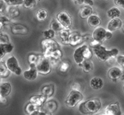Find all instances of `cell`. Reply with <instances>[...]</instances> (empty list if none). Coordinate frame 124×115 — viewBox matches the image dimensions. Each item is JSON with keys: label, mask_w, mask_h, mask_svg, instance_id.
Here are the masks:
<instances>
[{"label": "cell", "mask_w": 124, "mask_h": 115, "mask_svg": "<svg viewBox=\"0 0 124 115\" xmlns=\"http://www.w3.org/2000/svg\"><path fill=\"white\" fill-rule=\"evenodd\" d=\"M13 50V46L10 42L8 44H0V61L3 60L5 55L12 52Z\"/></svg>", "instance_id": "ac0fdd59"}, {"label": "cell", "mask_w": 124, "mask_h": 115, "mask_svg": "<svg viewBox=\"0 0 124 115\" xmlns=\"http://www.w3.org/2000/svg\"><path fill=\"white\" fill-rule=\"evenodd\" d=\"M11 20L8 16H0V32L3 30V28L7 25H9Z\"/></svg>", "instance_id": "836d02e7"}, {"label": "cell", "mask_w": 124, "mask_h": 115, "mask_svg": "<svg viewBox=\"0 0 124 115\" xmlns=\"http://www.w3.org/2000/svg\"><path fill=\"white\" fill-rule=\"evenodd\" d=\"M7 102V99L5 97H3V95L0 94V103L3 104V103H5Z\"/></svg>", "instance_id": "f6af8a7d"}, {"label": "cell", "mask_w": 124, "mask_h": 115, "mask_svg": "<svg viewBox=\"0 0 124 115\" xmlns=\"http://www.w3.org/2000/svg\"><path fill=\"white\" fill-rule=\"evenodd\" d=\"M42 34H43V36L45 37V39H53V37H55V32H53L50 28L43 31V32H42Z\"/></svg>", "instance_id": "74e56055"}, {"label": "cell", "mask_w": 124, "mask_h": 115, "mask_svg": "<svg viewBox=\"0 0 124 115\" xmlns=\"http://www.w3.org/2000/svg\"><path fill=\"white\" fill-rule=\"evenodd\" d=\"M57 21L61 24V26L62 27L63 29L69 30V28L72 26V18L70 17V15L67 12L62 11V12L58 13L56 18Z\"/></svg>", "instance_id": "9c48e42d"}, {"label": "cell", "mask_w": 124, "mask_h": 115, "mask_svg": "<svg viewBox=\"0 0 124 115\" xmlns=\"http://www.w3.org/2000/svg\"><path fill=\"white\" fill-rule=\"evenodd\" d=\"M81 67L83 68V70L85 73H90L93 70V63L91 60H87L83 61V63L81 65Z\"/></svg>", "instance_id": "f546056e"}, {"label": "cell", "mask_w": 124, "mask_h": 115, "mask_svg": "<svg viewBox=\"0 0 124 115\" xmlns=\"http://www.w3.org/2000/svg\"><path fill=\"white\" fill-rule=\"evenodd\" d=\"M89 84H90V87L93 89L98 90L102 89V86H103V80L100 77H93V78L91 79Z\"/></svg>", "instance_id": "e0dca14e"}, {"label": "cell", "mask_w": 124, "mask_h": 115, "mask_svg": "<svg viewBox=\"0 0 124 115\" xmlns=\"http://www.w3.org/2000/svg\"><path fill=\"white\" fill-rule=\"evenodd\" d=\"M9 43V37L7 34L0 33V44H8Z\"/></svg>", "instance_id": "ab89813d"}, {"label": "cell", "mask_w": 124, "mask_h": 115, "mask_svg": "<svg viewBox=\"0 0 124 115\" xmlns=\"http://www.w3.org/2000/svg\"><path fill=\"white\" fill-rule=\"evenodd\" d=\"M50 29H52L55 32H59L63 28L61 26V24L57 21V19H53L51 21V23H50Z\"/></svg>", "instance_id": "4dcf8cb0"}, {"label": "cell", "mask_w": 124, "mask_h": 115, "mask_svg": "<svg viewBox=\"0 0 124 115\" xmlns=\"http://www.w3.org/2000/svg\"><path fill=\"white\" fill-rule=\"evenodd\" d=\"M11 32L14 35H27L28 33V28L23 24H13L11 27Z\"/></svg>", "instance_id": "5bb4252c"}, {"label": "cell", "mask_w": 124, "mask_h": 115, "mask_svg": "<svg viewBox=\"0 0 124 115\" xmlns=\"http://www.w3.org/2000/svg\"><path fill=\"white\" fill-rule=\"evenodd\" d=\"M93 7L90 6H84L81 8L79 14L81 18H83V19H87L91 15H93Z\"/></svg>", "instance_id": "603a6c76"}, {"label": "cell", "mask_w": 124, "mask_h": 115, "mask_svg": "<svg viewBox=\"0 0 124 115\" xmlns=\"http://www.w3.org/2000/svg\"><path fill=\"white\" fill-rule=\"evenodd\" d=\"M102 103L101 101L97 98L87 99L81 103L78 106V110L83 114H93L98 113L101 109Z\"/></svg>", "instance_id": "7a4b0ae2"}, {"label": "cell", "mask_w": 124, "mask_h": 115, "mask_svg": "<svg viewBox=\"0 0 124 115\" xmlns=\"http://www.w3.org/2000/svg\"><path fill=\"white\" fill-rule=\"evenodd\" d=\"M117 61L122 67L124 68V56H117Z\"/></svg>", "instance_id": "b9f144b4"}, {"label": "cell", "mask_w": 124, "mask_h": 115, "mask_svg": "<svg viewBox=\"0 0 124 115\" xmlns=\"http://www.w3.org/2000/svg\"><path fill=\"white\" fill-rule=\"evenodd\" d=\"M38 75H39V72L37 70L36 65H30L29 70H27L23 72V75L24 79L30 80V81L35 80L38 77Z\"/></svg>", "instance_id": "8fae6325"}, {"label": "cell", "mask_w": 124, "mask_h": 115, "mask_svg": "<svg viewBox=\"0 0 124 115\" xmlns=\"http://www.w3.org/2000/svg\"><path fill=\"white\" fill-rule=\"evenodd\" d=\"M39 1L38 0H24L23 7L25 8H33L34 7L37 6Z\"/></svg>", "instance_id": "d590c367"}, {"label": "cell", "mask_w": 124, "mask_h": 115, "mask_svg": "<svg viewBox=\"0 0 124 115\" xmlns=\"http://www.w3.org/2000/svg\"><path fill=\"white\" fill-rule=\"evenodd\" d=\"M41 55H36V54H30L28 55V61L29 63V66L30 65H36L37 63L39 61V58Z\"/></svg>", "instance_id": "1f68e13d"}, {"label": "cell", "mask_w": 124, "mask_h": 115, "mask_svg": "<svg viewBox=\"0 0 124 115\" xmlns=\"http://www.w3.org/2000/svg\"><path fill=\"white\" fill-rule=\"evenodd\" d=\"M93 51L98 59L101 61H108L112 59H115L119 54L118 49L112 48L111 50H108L101 44L93 48Z\"/></svg>", "instance_id": "6da1fadb"}, {"label": "cell", "mask_w": 124, "mask_h": 115, "mask_svg": "<svg viewBox=\"0 0 124 115\" xmlns=\"http://www.w3.org/2000/svg\"><path fill=\"white\" fill-rule=\"evenodd\" d=\"M41 45L43 48V56L46 58L53 51L60 49V46L58 43L53 39H43L41 41Z\"/></svg>", "instance_id": "8992f818"}, {"label": "cell", "mask_w": 124, "mask_h": 115, "mask_svg": "<svg viewBox=\"0 0 124 115\" xmlns=\"http://www.w3.org/2000/svg\"><path fill=\"white\" fill-rule=\"evenodd\" d=\"M12 91V85L9 82H3L0 83V94L3 97L7 98L8 96L10 95Z\"/></svg>", "instance_id": "d6986e66"}, {"label": "cell", "mask_w": 124, "mask_h": 115, "mask_svg": "<svg viewBox=\"0 0 124 115\" xmlns=\"http://www.w3.org/2000/svg\"><path fill=\"white\" fill-rule=\"evenodd\" d=\"M122 27H123L122 20L120 18H115V19H111L109 21V22L108 23V26H107V30L112 32L120 29Z\"/></svg>", "instance_id": "9a60e30c"}, {"label": "cell", "mask_w": 124, "mask_h": 115, "mask_svg": "<svg viewBox=\"0 0 124 115\" xmlns=\"http://www.w3.org/2000/svg\"><path fill=\"white\" fill-rule=\"evenodd\" d=\"M123 91H124V85H123Z\"/></svg>", "instance_id": "c3c4849f"}, {"label": "cell", "mask_w": 124, "mask_h": 115, "mask_svg": "<svg viewBox=\"0 0 124 115\" xmlns=\"http://www.w3.org/2000/svg\"><path fill=\"white\" fill-rule=\"evenodd\" d=\"M36 68H37V70L39 72V74L41 75H47L51 72L52 70V65L49 61L48 59H47L46 57L42 55L40 56L39 61L36 65Z\"/></svg>", "instance_id": "52a82bcc"}, {"label": "cell", "mask_w": 124, "mask_h": 115, "mask_svg": "<svg viewBox=\"0 0 124 115\" xmlns=\"http://www.w3.org/2000/svg\"><path fill=\"white\" fill-rule=\"evenodd\" d=\"M54 85L53 84H47L41 88V95H44L47 99L52 97L54 94Z\"/></svg>", "instance_id": "ffe728a7"}, {"label": "cell", "mask_w": 124, "mask_h": 115, "mask_svg": "<svg viewBox=\"0 0 124 115\" xmlns=\"http://www.w3.org/2000/svg\"><path fill=\"white\" fill-rule=\"evenodd\" d=\"M106 114L107 115H122V111L120 109L119 103L114 102L110 103L106 107Z\"/></svg>", "instance_id": "7c38bea8"}, {"label": "cell", "mask_w": 124, "mask_h": 115, "mask_svg": "<svg viewBox=\"0 0 124 115\" xmlns=\"http://www.w3.org/2000/svg\"><path fill=\"white\" fill-rule=\"evenodd\" d=\"M8 5L4 0H0V16H7Z\"/></svg>", "instance_id": "8d00e7d4"}, {"label": "cell", "mask_w": 124, "mask_h": 115, "mask_svg": "<svg viewBox=\"0 0 124 115\" xmlns=\"http://www.w3.org/2000/svg\"><path fill=\"white\" fill-rule=\"evenodd\" d=\"M0 80H1V78H0Z\"/></svg>", "instance_id": "681fc988"}, {"label": "cell", "mask_w": 124, "mask_h": 115, "mask_svg": "<svg viewBox=\"0 0 124 115\" xmlns=\"http://www.w3.org/2000/svg\"><path fill=\"white\" fill-rule=\"evenodd\" d=\"M122 75H123V69L117 66L110 68L108 71V77L114 82L121 80Z\"/></svg>", "instance_id": "30bf717a"}, {"label": "cell", "mask_w": 124, "mask_h": 115, "mask_svg": "<svg viewBox=\"0 0 124 115\" xmlns=\"http://www.w3.org/2000/svg\"><path fill=\"white\" fill-rule=\"evenodd\" d=\"M62 56V51H61V49H57V50L51 52V53L47 56V59H48L49 61L54 60V61H60Z\"/></svg>", "instance_id": "d4e9b609"}, {"label": "cell", "mask_w": 124, "mask_h": 115, "mask_svg": "<svg viewBox=\"0 0 124 115\" xmlns=\"http://www.w3.org/2000/svg\"><path fill=\"white\" fill-rule=\"evenodd\" d=\"M8 6L18 7L20 5H23L24 0H4Z\"/></svg>", "instance_id": "e575fe53"}, {"label": "cell", "mask_w": 124, "mask_h": 115, "mask_svg": "<svg viewBox=\"0 0 124 115\" xmlns=\"http://www.w3.org/2000/svg\"><path fill=\"white\" fill-rule=\"evenodd\" d=\"M40 109H41V107L33 104V103H28L25 107V113L27 115H33Z\"/></svg>", "instance_id": "484cf974"}, {"label": "cell", "mask_w": 124, "mask_h": 115, "mask_svg": "<svg viewBox=\"0 0 124 115\" xmlns=\"http://www.w3.org/2000/svg\"><path fill=\"white\" fill-rule=\"evenodd\" d=\"M96 115H107L106 114H96Z\"/></svg>", "instance_id": "7dc6e473"}, {"label": "cell", "mask_w": 124, "mask_h": 115, "mask_svg": "<svg viewBox=\"0 0 124 115\" xmlns=\"http://www.w3.org/2000/svg\"><path fill=\"white\" fill-rule=\"evenodd\" d=\"M43 106L45 108V110H47V112L53 114V113L56 112V110L58 109V103L55 100L51 99V100L46 101V103H44Z\"/></svg>", "instance_id": "44dd1931"}, {"label": "cell", "mask_w": 124, "mask_h": 115, "mask_svg": "<svg viewBox=\"0 0 124 115\" xmlns=\"http://www.w3.org/2000/svg\"><path fill=\"white\" fill-rule=\"evenodd\" d=\"M70 64L68 61H63L59 65V71L61 73H66L69 70Z\"/></svg>", "instance_id": "f35d334b"}, {"label": "cell", "mask_w": 124, "mask_h": 115, "mask_svg": "<svg viewBox=\"0 0 124 115\" xmlns=\"http://www.w3.org/2000/svg\"><path fill=\"white\" fill-rule=\"evenodd\" d=\"M20 11L18 9V7H12L8 6V7L7 10V16L9 18V19H13V18H16L17 17L19 16Z\"/></svg>", "instance_id": "cb8c5ba5"}, {"label": "cell", "mask_w": 124, "mask_h": 115, "mask_svg": "<svg viewBox=\"0 0 124 115\" xmlns=\"http://www.w3.org/2000/svg\"><path fill=\"white\" fill-rule=\"evenodd\" d=\"M112 37V32L108 31L103 27H97L93 32V39L94 41L101 43L104 42L106 40H109Z\"/></svg>", "instance_id": "5b68a950"}, {"label": "cell", "mask_w": 124, "mask_h": 115, "mask_svg": "<svg viewBox=\"0 0 124 115\" xmlns=\"http://www.w3.org/2000/svg\"><path fill=\"white\" fill-rule=\"evenodd\" d=\"M121 80H124V68H123V75H122Z\"/></svg>", "instance_id": "bcb514c9"}, {"label": "cell", "mask_w": 124, "mask_h": 115, "mask_svg": "<svg viewBox=\"0 0 124 115\" xmlns=\"http://www.w3.org/2000/svg\"><path fill=\"white\" fill-rule=\"evenodd\" d=\"M5 64H6V66L8 69V70L13 74L16 75H20L23 73V70L19 65L18 61L15 56H12L8 58L7 61H5Z\"/></svg>", "instance_id": "ba28073f"}, {"label": "cell", "mask_w": 124, "mask_h": 115, "mask_svg": "<svg viewBox=\"0 0 124 115\" xmlns=\"http://www.w3.org/2000/svg\"><path fill=\"white\" fill-rule=\"evenodd\" d=\"M33 115H52V114L49 112H47V110H42V109H40V110L37 111V112L35 113V114H33Z\"/></svg>", "instance_id": "60d3db41"}, {"label": "cell", "mask_w": 124, "mask_h": 115, "mask_svg": "<svg viewBox=\"0 0 124 115\" xmlns=\"http://www.w3.org/2000/svg\"><path fill=\"white\" fill-rule=\"evenodd\" d=\"M113 2L116 5L124 8V0H115V1H113Z\"/></svg>", "instance_id": "ee69618b"}, {"label": "cell", "mask_w": 124, "mask_h": 115, "mask_svg": "<svg viewBox=\"0 0 124 115\" xmlns=\"http://www.w3.org/2000/svg\"><path fill=\"white\" fill-rule=\"evenodd\" d=\"M11 72L8 70V69L6 66V64L3 61H0V78H8L10 75Z\"/></svg>", "instance_id": "4316f807"}, {"label": "cell", "mask_w": 124, "mask_h": 115, "mask_svg": "<svg viewBox=\"0 0 124 115\" xmlns=\"http://www.w3.org/2000/svg\"><path fill=\"white\" fill-rule=\"evenodd\" d=\"M93 57V51H91L90 47L87 45H83L79 46L74 51L73 53V59L74 61L81 66V65L83 63V61L87 60H91Z\"/></svg>", "instance_id": "3957f363"}, {"label": "cell", "mask_w": 124, "mask_h": 115, "mask_svg": "<svg viewBox=\"0 0 124 115\" xmlns=\"http://www.w3.org/2000/svg\"><path fill=\"white\" fill-rule=\"evenodd\" d=\"M72 89L74 90H78V91H81V84L78 82H74L73 84H72Z\"/></svg>", "instance_id": "7bdbcfd3"}, {"label": "cell", "mask_w": 124, "mask_h": 115, "mask_svg": "<svg viewBox=\"0 0 124 115\" xmlns=\"http://www.w3.org/2000/svg\"><path fill=\"white\" fill-rule=\"evenodd\" d=\"M70 32L69 30H66V29H62V31H60L58 32L59 34V38L62 41V42L63 44H68V41H69V36H70Z\"/></svg>", "instance_id": "83f0119b"}, {"label": "cell", "mask_w": 124, "mask_h": 115, "mask_svg": "<svg viewBox=\"0 0 124 115\" xmlns=\"http://www.w3.org/2000/svg\"><path fill=\"white\" fill-rule=\"evenodd\" d=\"M87 24L90 27L97 28L101 24V19L96 14H93L87 18Z\"/></svg>", "instance_id": "7402d4cb"}, {"label": "cell", "mask_w": 124, "mask_h": 115, "mask_svg": "<svg viewBox=\"0 0 124 115\" xmlns=\"http://www.w3.org/2000/svg\"><path fill=\"white\" fill-rule=\"evenodd\" d=\"M83 99V95L81 91L72 89L65 99V103L69 108H73Z\"/></svg>", "instance_id": "277c9868"}, {"label": "cell", "mask_w": 124, "mask_h": 115, "mask_svg": "<svg viewBox=\"0 0 124 115\" xmlns=\"http://www.w3.org/2000/svg\"><path fill=\"white\" fill-rule=\"evenodd\" d=\"M47 101V98L43 95H33L29 99L28 102L31 103H33L35 105H38L39 107H43L44 105V103Z\"/></svg>", "instance_id": "2e32d148"}, {"label": "cell", "mask_w": 124, "mask_h": 115, "mask_svg": "<svg viewBox=\"0 0 124 115\" xmlns=\"http://www.w3.org/2000/svg\"><path fill=\"white\" fill-rule=\"evenodd\" d=\"M108 14V17L111 19H115V18H119L120 15H121V12L120 10L117 8V7H112L111 9L108 11L107 13Z\"/></svg>", "instance_id": "f1b7e54d"}, {"label": "cell", "mask_w": 124, "mask_h": 115, "mask_svg": "<svg viewBox=\"0 0 124 115\" xmlns=\"http://www.w3.org/2000/svg\"><path fill=\"white\" fill-rule=\"evenodd\" d=\"M36 18H37L38 21L39 22H42V21H44L47 17V13L45 9H39L35 14Z\"/></svg>", "instance_id": "d6a6232c"}, {"label": "cell", "mask_w": 124, "mask_h": 115, "mask_svg": "<svg viewBox=\"0 0 124 115\" xmlns=\"http://www.w3.org/2000/svg\"><path fill=\"white\" fill-rule=\"evenodd\" d=\"M83 42V35H81L78 32H72L70 33L68 44L72 46H76Z\"/></svg>", "instance_id": "4fadbf2b"}]
</instances>
